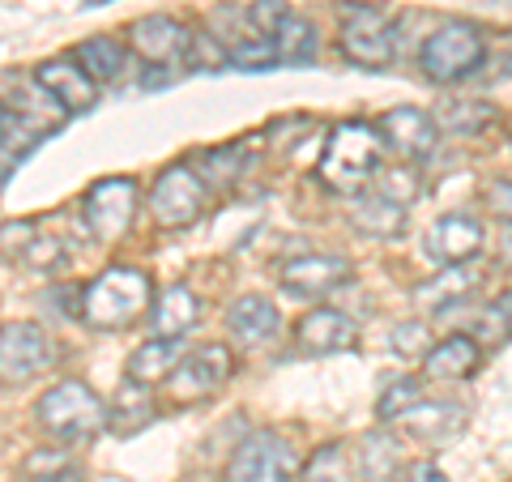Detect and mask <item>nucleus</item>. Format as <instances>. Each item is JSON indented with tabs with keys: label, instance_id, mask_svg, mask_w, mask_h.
<instances>
[{
	"label": "nucleus",
	"instance_id": "nucleus-29",
	"mask_svg": "<svg viewBox=\"0 0 512 482\" xmlns=\"http://www.w3.org/2000/svg\"><path fill=\"white\" fill-rule=\"evenodd\" d=\"M299 482H355L346 444H320L308 461H299Z\"/></svg>",
	"mask_w": 512,
	"mask_h": 482
},
{
	"label": "nucleus",
	"instance_id": "nucleus-12",
	"mask_svg": "<svg viewBox=\"0 0 512 482\" xmlns=\"http://www.w3.org/2000/svg\"><path fill=\"white\" fill-rule=\"evenodd\" d=\"M384 150H393L402 163H427L440 150V128L423 107H393L376 120Z\"/></svg>",
	"mask_w": 512,
	"mask_h": 482
},
{
	"label": "nucleus",
	"instance_id": "nucleus-36",
	"mask_svg": "<svg viewBox=\"0 0 512 482\" xmlns=\"http://www.w3.org/2000/svg\"><path fill=\"white\" fill-rule=\"evenodd\" d=\"M39 231L35 218H22V222H9V227H0V252L5 256H18L26 248V239Z\"/></svg>",
	"mask_w": 512,
	"mask_h": 482
},
{
	"label": "nucleus",
	"instance_id": "nucleus-5",
	"mask_svg": "<svg viewBox=\"0 0 512 482\" xmlns=\"http://www.w3.org/2000/svg\"><path fill=\"white\" fill-rule=\"evenodd\" d=\"M342 56L363 69H389L397 60V26L380 5H342Z\"/></svg>",
	"mask_w": 512,
	"mask_h": 482
},
{
	"label": "nucleus",
	"instance_id": "nucleus-25",
	"mask_svg": "<svg viewBox=\"0 0 512 482\" xmlns=\"http://www.w3.org/2000/svg\"><path fill=\"white\" fill-rule=\"evenodd\" d=\"M73 60L82 64L94 86L116 82V77L124 73V64H128V43H120L116 35H94V39H86L82 47H77Z\"/></svg>",
	"mask_w": 512,
	"mask_h": 482
},
{
	"label": "nucleus",
	"instance_id": "nucleus-10",
	"mask_svg": "<svg viewBox=\"0 0 512 482\" xmlns=\"http://www.w3.org/2000/svg\"><path fill=\"white\" fill-rule=\"evenodd\" d=\"M56 359L52 333L35 320H9L0 325V384H26L43 376Z\"/></svg>",
	"mask_w": 512,
	"mask_h": 482
},
{
	"label": "nucleus",
	"instance_id": "nucleus-24",
	"mask_svg": "<svg viewBox=\"0 0 512 482\" xmlns=\"http://www.w3.org/2000/svg\"><path fill=\"white\" fill-rule=\"evenodd\" d=\"M359 474L367 482H393L402 474V444H397L393 431L376 427L359 440Z\"/></svg>",
	"mask_w": 512,
	"mask_h": 482
},
{
	"label": "nucleus",
	"instance_id": "nucleus-16",
	"mask_svg": "<svg viewBox=\"0 0 512 482\" xmlns=\"http://www.w3.org/2000/svg\"><path fill=\"white\" fill-rule=\"evenodd\" d=\"M35 82L52 94V99L60 103L64 116H77V111H90L94 103H99V86L86 77V69L69 56H56V60H43L35 73Z\"/></svg>",
	"mask_w": 512,
	"mask_h": 482
},
{
	"label": "nucleus",
	"instance_id": "nucleus-17",
	"mask_svg": "<svg viewBox=\"0 0 512 482\" xmlns=\"http://www.w3.org/2000/svg\"><path fill=\"white\" fill-rule=\"evenodd\" d=\"M393 427H402L406 436L414 440H427V444H444V440H453L461 427H466V406H457V401H431L427 393L414 401V406L402 414V419H393Z\"/></svg>",
	"mask_w": 512,
	"mask_h": 482
},
{
	"label": "nucleus",
	"instance_id": "nucleus-19",
	"mask_svg": "<svg viewBox=\"0 0 512 482\" xmlns=\"http://www.w3.org/2000/svg\"><path fill=\"white\" fill-rule=\"evenodd\" d=\"M478 286H483V273H474L470 261L466 265H444L440 273H431L427 282L414 286V303L427 312H453L461 308Z\"/></svg>",
	"mask_w": 512,
	"mask_h": 482
},
{
	"label": "nucleus",
	"instance_id": "nucleus-6",
	"mask_svg": "<svg viewBox=\"0 0 512 482\" xmlns=\"http://www.w3.org/2000/svg\"><path fill=\"white\" fill-rule=\"evenodd\" d=\"M299 478V448L282 431H252L239 440L227 461L222 482H295Z\"/></svg>",
	"mask_w": 512,
	"mask_h": 482
},
{
	"label": "nucleus",
	"instance_id": "nucleus-8",
	"mask_svg": "<svg viewBox=\"0 0 512 482\" xmlns=\"http://www.w3.org/2000/svg\"><path fill=\"white\" fill-rule=\"evenodd\" d=\"M137 201H141V188L133 175H107V180L90 184L82 197L86 231L99 239V244H116V239H124L128 227H133Z\"/></svg>",
	"mask_w": 512,
	"mask_h": 482
},
{
	"label": "nucleus",
	"instance_id": "nucleus-11",
	"mask_svg": "<svg viewBox=\"0 0 512 482\" xmlns=\"http://www.w3.org/2000/svg\"><path fill=\"white\" fill-rule=\"evenodd\" d=\"M128 47L158 69H184L192 60V30L175 22L171 13H150L128 26Z\"/></svg>",
	"mask_w": 512,
	"mask_h": 482
},
{
	"label": "nucleus",
	"instance_id": "nucleus-34",
	"mask_svg": "<svg viewBox=\"0 0 512 482\" xmlns=\"http://www.w3.org/2000/svg\"><path fill=\"white\" fill-rule=\"evenodd\" d=\"M282 13H286L282 0H252V5L244 9V18H248V30H256V35H274Z\"/></svg>",
	"mask_w": 512,
	"mask_h": 482
},
{
	"label": "nucleus",
	"instance_id": "nucleus-20",
	"mask_svg": "<svg viewBox=\"0 0 512 482\" xmlns=\"http://www.w3.org/2000/svg\"><path fill=\"white\" fill-rule=\"evenodd\" d=\"M483 367V346L470 333H453L444 342H431L423 355V376L427 380H470Z\"/></svg>",
	"mask_w": 512,
	"mask_h": 482
},
{
	"label": "nucleus",
	"instance_id": "nucleus-30",
	"mask_svg": "<svg viewBox=\"0 0 512 482\" xmlns=\"http://www.w3.org/2000/svg\"><path fill=\"white\" fill-rule=\"evenodd\" d=\"M248 158H244V146H222V150H205L201 154V171L197 180L205 188H235V180L244 175Z\"/></svg>",
	"mask_w": 512,
	"mask_h": 482
},
{
	"label": "nucleus",
	"instance_id": "nucleus-21",
	"mask_svg": "<svg viewBox=\"0 0 512 482\" xmlns=\"http://www.w3.org/2000/svg\"><path fill=\"white\" fill-rule=\"evenodd\" d=\"M278 329H282V316L265 295H239L227 308V333L239 346H265Z\"/></svg>",
	"mask_w": 512,
	"mask_h": 482
},
{
	"label": "nucleus",
	"instance_id": "nucleus-31",
	"mask_svg": "<svg viewBox=\"0 0 512 482\" xmlns=\"http://www.w3.org/2000/svg\"><path fill=\"white\" fill-rule=\"evenodd\" d=\"M427 393V384L419 380V376H393V384L380 393V401H376V419L380 423H393V419H402V414L414 406Z\"/></svg>",
	"mask_w": 512,
	"mask_h": 482
},
{
	"label": "nucleus",
	"instance_id": "nucleus-13",
	"mask_svg": "<svg viewBox=\"0 0 512 482\" xmlns=\"http://www.w3.org/2000/svg\"><path fill=\"white\" fill-rule=\"evenodd\" d=\"M423 252L436 265H466L483 252V222L474 214H444L423 235Z\"/></svg>",
	"mask_w": 512,
	"mask_h": 482
},
{
	"label": "nucleus",
	"instance_id": "nucleus-32",
	"mask_svg": "<svg viewBox=\"0 0 512 482\" xmlns=\"http://www.w3.org/2000/svg\"><path fill=\"white\" fill-rule=\"evenodd\" d=\"M431 342H436V337H431V329L423 320H402V325L389 329V350L402 359H423L431 350Z\"/></svg>",
	"mask_w": 512,
	"mask_h": 482
},
{
	"label": "nucleus",
	"instance_id": "nucleus-28",
	"mask_svg": "<svg viewBox=\"0 0 512 482\" xmlns=\"http://www.w3.org/2000/svg\"><path fill=\"white\" fill-rule=\"evenodd\" d=\"M431 120H436L440 133H453V137H478L487 124H495V107H491V103H483V99H453V103H444Z\"/></svg>",
	"mask_w": 512,
	"mask_h": 482
},
{
	"label": "nucleus",
	"instance_id": "nucleus-2",
	"mask_svg": "<svg viewBox=\"0 0 512 482\" xmlns=\"http://www.w3.org/2000/svg\"><path fill=\"white\" fill-rule=\"evenodd\" d=\"M380 163H384V141L376 128L363 120H342L333 128V137L325 141V154H320L316 171H320V180H325V188L355 197V192L372 184Z\"/></svg>",
	"mask_w": 512,
	"mask_h": 482
},
{
	"label": "nucleus",
	"instance_id": "nucleus-4",
	"mask_svg": "<svg viewBox=\"0 0 512 482\" xmlns=\"http://www.w3.org/2000/svg\"><path fill=\"white\" fill-rule=\"evenodd\" d=\"M487 60V39L474 22H444L440 30H431L423 52H419V69L427 82L436 86H453V82H466L483 69Z\"/></svg>",
	"mask_w": 512,
	"mask_h": 482
},
{
	"label": "nucleus",
	"instance_id": "nucleus-7",
	"mask_svg": "<svg viewBox=\"0 0 512 482\" xmlns=\"http://www.w3.org/2000/svg\"><path fill=\"white\" fill-rule=\"evenodd\" d=\"M235 372V359H231V350L227 342H201V346H192L184 350L180 359H175V367L163 376L167 384V393L171 401H205V397H214L222 384L231 380Z\"/></svg>",
	"mask_w": 512,
	"mask_h": 482
},
{
	"label": "nucleus",
	"instance_id": "nucleus-41",
	"mask_svg": "<svg viewBox=\"0 0 512 482\" xmlns=\"http://www.w3.org/2000/svg\"><path fill=\"white\" fill-rule=\"evenodd\" d=\"M86 5H107V0H86Z\"/></svg>",
	"mask_w": 512,
	"mask_h": 482
},
{
	"label": "nucleus",
	"instance_id": "nucleus-23",
	"mask_svg": "<svg viewBox=\"0 0 512 482\" xmlns=\"http://www.w3.org/2000/svg\"><path fill=\"white\" fill-rule=\"evenodd\" d=\"M350 222L372 239H393L406 227V205L389 201L376 188H363V192H355V205H350Z\"/></svg>",
	"mask_w": 512,
	"mask_h": 482
},
{
	"label": "nucleus",
	"instance_id": "nucleus-15",
	"mask_svg": "<svg viewBox=\"0 0 512 482\" xmlns=\"http://www.w3.org/2000/svg\"><path fill=\"white\" fill-rule=\"evenodd\" d=\"M295 346L299 355H342V350L359 346V325L338 308H312L308 316L295 325Z\"/></svg>",
	"mask_w": 512,
	"mask_h": 482
},
{
	"label": "nucleus",
	"instance_id": "nucleus-40",
	"mask_svg": "<svg viewBox=\"0 0 512 482\" xmlns=\"http://www.w3.org/2000/svg\"><path fill=\"white\" fill-rule=\"evenodd\" d=\"M9 124H13V116H9V111H5V103H0V137H5V133H9Z\"/></svg>",
	"mask_w": 512,
	"mask_h": 482
},
{
	"label": "nucleus",
	"instance_id": "nucleus-38",
	"mask_svg": "<svg viewBox=\"0 0 512 482\" xmlns=\"http://www.w3.org/2000/svg\"><path fill=\"white\" fill-rule=\"evenodd\" d=\"M491 210H500V218H508V180L491 184Z\"/></svg>",
	"mask_w": 512,
	"mask_h": 482
},
{
	"label": "nucleus",
	"instance_id": "nucleus-33",
	"mask_svg": "<svg viewBox=\"0 0 512 482\" xmlns=\"http://www.w3.org/2000/svg\"><path fill=\"white\" fill-rule=\"evenodd\" d=\"M18 261L22 265H30V269H60L64 265V244L56 235H30L26 239V248L18 252Z\"/></svg>",
	"mask_w": 512,
	"mask_h": 482
},
{
	"label": "nucleus",
	"instance_id": "nucleus-27",
	"mask_svg": "<svg viewBox=\"0 0 512 482\" xmlns=\"http://www.w3.org/2000/svg\"><path fill=\"white\" fill-rule=\"evenodd\" d=\"M180 355H184L180 342H171V337H150V342H141L133 350V359H128V380L158 384L175 367V359H180Z\"/></svg>",
	"mask_w": 512,
	"mask_h": 482
},
{
	"label": "nucleus",
	"instance_id": "nucleus-14",
	"mask_svg": "<svg viewBox=\"0 0 512 482\" xmlns=\"http://www.w3.org/2000/svg\"><path fill=\"white\" fill-rule=\"evenodd\" d=\"M346 282H350V261L333 252H308L282 265V286L303 299H325Z\"/></svg>",
	"mask_w": 512,
	"mask_h": 482
},
{
	"label": "nucleus",
	"instance_id": "nucleus-37",
	"mask_svg": "<svg viewBox=\"0 0 512 482\" xmlns=\"http://www.w3.org/2000/svg\"><path fill=\"white\" fill-rule=\"evenodd\" d=\"M410 482H453V478H448L440 465H419V470L410 474Z\"/></svg>",
	"mask_w": 512,
	"mask_h": 482
},
{
	"label": "nucleus",
	"instance_id": "nucleus-18",
	"mask_svg": "<svg viewBox=\"0 0 512 482\" xmlns=\"http://www.w3.org/2000/svg\"><path fill=\"white\" fill-rule=\"evenodd\" d=\"M201 295L192 291V286L184 282H175L167 286L163 295L154 299V308H150V337H171V342H180V337H188L192 329L201 325Z\"/></svg>",
	"mask_w": 512,
	"mask_h": 482
},
{
	"label": "nucleus",
	"instance_id": "nucleus-26",
	"mask_svg": "<svg viewBox=\"0 0 512 482\" xmlns=\"http://www.w3.org/2000/svg\"><path fill=\"white\" fill-rule=\"evenodd\" d=\"M269 39H274L278 64H308L316 56V47H320L316 26L308 18H299V13H291V9L282 13V22L274 26V35H269Z\"/></svg>",
	"mask_w": 512,
	"mask_h": 482
},
{
	"label": "nucleus",
	"instance_id": "nucleus-3",
	"mask_svg": "<svg viewBox=\"0 0 512 482\" xmlns=\"http://www.w3.org/2000/svg\"><path fill=\"white\" fill-rule=\"evenodd\" d=\"M35 419H39V427L47 431V436H56L64 444H77V440H90V436L103 431L107 406L99 401V393L86 389L82 380H60L39 397Z\"/></svg>",
	"mask_w": 512,
	"mask_h": 482
},
{
	"label": "nucleus",
	"instance_id": "nucleus-1",
	"mask_svg": "<svg viewBox=\"0 0 512 482\" xmlns=\"http://www.w3.org/2000/svg\"><path fill=\"white\" fill-rule=\"evenodd\" d=\"M154 303V282L150 273H141L137 265H111L82 291V320L90 329L116 333L137 325Z\"/></svg>",
	"mask_w": 512,
	"mask_h": 482
},
{
	"label": "nucleus",
	"instance_id": "nucleus-35",
	"mask_svg": "<svg viewBox=\"0 0 512 482\" xmlns=\"http://www.w3.org/2000/svg\"><path fill=\"white\" fill-rule=\"evenodd\" d=\"M64 465H69V461H64V453H60V448H52V444H43L39 448V453H30L26 457V465H22V470H26V478H47V474H56V470H64Z\"/></svg>",
	"mask_w": 512,
	"mask_h": 482
},
{
	"label": "nucleus",
	"instance_id": "nucleus-9",
	"mask_svg": "<svg viewBox=\"0 0 512 482\" xmlns=\"http://www.w3.org/2000/svg\"><path fill=\"white\" fill-rule=\"evenodd\" d=\"M205 201H210V188L197 180V171H192L188 163H171L154 180L150 214L163 231H184L205 214Z\"/></svg>",
	"mask_w": 512,
	"mask_h": 482
},
{
	"label": "nucleus",
	"instance_id": "nucleus-22",
	"mask_svg": "<svg viewBox=\"0 0 512 482\" xmlns=\"http://www.w3.org/2000/svg\"><path fill=\"white\" fill-rule=\"evenodd\" d=\"M154 423V393L150 384H137V380H120L116 397H111L107 406V431H116V436H137V431H146Z\"/></svg>",
	"mask_w": 512,
	"mask_h": 482
},
{
	"label": "nucleus",
	"instance_id": "nucleus-39",
	"mask_svg": "<svg viewBox=\"0 0 512 482\" xmlns=\"http://www.w3.org/2000/svg\"><path fill=\"white\" fill-rule=\"evenodd\" d=\"M39 482H86V474H82V470H73V465H64V470L47 474V478H39Z\"/></svg>",
	"mask_w": 512,
	"mask_h": 482
}]
</instances>
